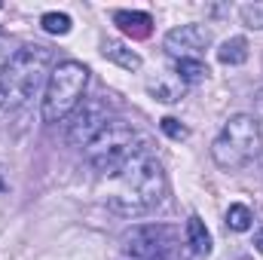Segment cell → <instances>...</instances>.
<instances>
[{
    "label": "cell",
    "mask_w": 263,
    "mask_h": 260,
    "mask_svg": "<svg viewBox=\"0 0 263 260\" xmlns=\"http://www.w3.org/2000/svg\"><path fill=\"white\" fill-rule=\"evenodd\" d=\"M147 92L156 101H162V104H175L184 95V83L178 80V73H162V77H156V80L147 83Z\"/></svg>",
    "instance_id": "obj_10"
},
{
    "label": "cell",
    "mask_w": 263,
    "mask_h": 260,
    "mask_svg": "<svg viewBox=\"0 0 263 260\" xmlns=\"http://www.w3.org/2000/svg\"><path fill=\"white\" fill-rule=\"evenodd\" d=\"M254 245H257V251L263 254V227L257 230V233H254Z\"/></svg>",
    "instance_id": "obj_20"
},
{
    "label": "cell",
    "mask_w": 263,
    "mask_h": 260,
    "mask_svg": "<svg viewBox=\"0 0 263 260\" xmlns=\"http://www.w3.org/2000/svg\"><path fill=\"white\" fill-rule=\"evenodd\" d=\"M236 260H251V257H236Z\"/></svg>",
    "instance_id": "obj_22"
},
{
    "label": "cell",
    "mask_w": 263,
    "mask_h": 260,
    "mask_svg": "<svg viewBox=\"0 0 263 260\" xmlns=\"http://www.w3.org/2000/svg\"><path fill=\"white\" fill-rule=\"evenodd\" d=\"M217 62L220 65H245L248 62V40L245 37H230V40H223L220 43V49H217Z\"/></svg>",
    "instance_id": "obj_13"
},
{
    "label": "cell",
    "mask_w": 263,
    "mask_h": 260,
    "mask_svg": "<svg viewBox=\"0 0 263 260\" xmlns=\"http://www.w3.org/2000/svg\"><path fill=\"white\" fill-rule=\"evenodd\" d=\"M40 25H43V31H46V34L65 37L73 22H70V15H67V12H43V15H40Z\"/></svg>",
    "instance_id": "obj_16"
},
{
    "label": "cell",
    "mask_w": 263,
    "mask_h": 260,
    "mask_svg": "<svg viewBox=\"0 0 263 260\" xmlns=\"http://www.w3.org/2000/svg\"><path fill=\"white\" fill-rule=\"evenodd\" d=\"M251 220H254V214H251V208L248 205H230L227 208V230H233V233H245V230H251Z\"/></svg>",
    "instance_id": "obj_15"
},
{
    "label": "cell",
    "mask_w": 263,
    "mask_h": 260,
    "mask_svg": "<svg viewBox=\"0 0 263 260\" xmlns=\"http://www.w3.org/2000/svg\"><path fill=\"white\" fill-rule=\"evenodd\" d=\"M110 178H114V190L107 193V205L120 217H132V220L144 217V214L156 211L168 193L162 162L156 159V153L147 144L135 147L132 156Z\"/></svg>",
    "instance_id": "obj_1"
},
{
    "label": "cell",
    "mask_w": 263,
    "mask_h": 260,
    "mask_svg": "<svg viewBox=\"0 0 263 260\" xmlns=\"http://www.w3.org/2000/svg\"><path fill=\"white\" fill-rule=\"evenodd\" d=\"M101 55L107 59V62H114V65L126 67V70H138L141 67V55L129 49L123 40H114V37H107L104 43H101Z\"/></svg>",
    "instance_id": "obj_11"
},
{
    "label": "cell",
    "mask_w": 263,
    "mask_h": 260,
    "mask_svg": "<svg viewBox=\"0 0 263 260\" xmlns=\"http://www.w3.org/2000/svg\"><path fill=\"white\" fill-rule=\"evenodd\" d=\"M263 150V132L257 117L251 114H233L220 135L211 141V159L227 169V172H239L248 162H254Z\"/></svg>",
    "instance_id": "obj_3"
},
{
    "label": "cell",
    "mask_w": 263,
    "mask_h": 260,
    "mask_svg": "<svg viewBox=\"0 0 263 260\" xmlns=\"http://www.w3.org/2000/svg\"><path fill=\"white\" fill-rule=\"evenodd\" d=\"M86 86H89V67L83 62H73V59L59 62L49 70V80H46V89H43V101H40L43 123L67 120L83 104Z\"/></svg>",
    "instance_id": "obj_4"
},
{
    "label": "cell",
    "mask_w": 263,
    "mask_h": 260,
    "mask_svg": "<svg viewBox=\"0 0 263 260\" xmlns=\"http://www.w3.org/2000/svg\"><path fill=\"white\" fill-rule=\"evenodd\" d=\"M6 62H9V52L0 46V86H3V70H6Z\"/></svg>",
    "instance_id": "obj_19"
},
{
    "label": "cell",
    "mask_w": 263,
    "mask_h": 260,
    "mask_svg": "<svg viewBox=\"0 0 263 260\" xmlns=\"http://www.w3.org/2000/svg\"><path fill=\"white\" fill-rule=\"evenodd\" d=\"M114 25L126 37H132V40H144L153 31V15L150 12H141V9H117L114 12Z\"/></svg>",
    "instance_id": "obj_9"
},
{
    "label": "cell",
    "mask_w": 263,
    "mask_h": 260,
    "mask_svg": "<svg viewBox=\"0 0 263 260\" xmlns=\"http://www.w3.org/2000/svg\"><path fill=\"white\" fill-rule=\"evenodd\" d=\"M178 233L165 224H141L123 236V254L132 260H162L172 254Z\"/></svg>",
    "instance_id": "obj_6"
},
{
    "label": "cell",
    "mask_w": 263,
    "mask_h": 260,
    "mask_svg": "<svg viewBox=\"0 0 263 260\" xmlns=\"http://www.w3.org/2000/svg\"><path fill=\"white\" fill-rule=\"evenodd\" d=\"M52 67V49L40 43L18 46L3 70V86H0V107L3 110H22L37 98L40 89H46Z\"/></svg>",
    "instance_id": "obj_2"
},
{
    "label": "cell",
    "mask_w": 263,
    "mask_h": 260,
    "mask_svg": "<svg viewBox=\"0 0 263 260\" xmlns=\"http://www.w3.org/2000/svg\"><path fill=\"white\" fill-rule=\"evenodd\" d=\"M165 52L175 55V59H199L202 49L211 46V28L190 22V25H181V28H172L162 40Z\"/></svg>",
    "instance_id": "obj_8"
},
{
    "label": "cell",
    "mask_w": 263,
    "mask_h": 260,
    "mask_svg": "<svg viewBox=\"0 0 263 260\" xmlns=\"http://www.w3.org/2000/svg\"><path fill=\"white\" fill-rule=\"evenodd\" d=\"M110 123V101L95 95V98H83V104L67 117V144L73 147H89L104 126Z\"/></svg>",
    "instance_id": "obj_7"
},
{
    "label": "cell",
    "mask_w": 263,
    "mask_h": 260,
    "mask_svg": "<svg viewBox=\"0 0 263 260\" xmlns=\"http://www.w3.org/2000/svg\"><path fill=\"white\" fill-rule=\"evenodd\" d=\"M257 110H260V117H263V89L257 92Z\"/></svg>",
    "instance_id": "obj_21"
},
{
    "label": "cell",
    "mask_w": 263,
    "mask_h": 260,
    "mask_svg": "<svg viewBox=\"0 0 263 260\" xmlns=\"http://www.w3.org/2000/svg\"><path fill=\"white\" fill-rule=\"evenodd\" d=\"M239 18H242L245 28H251V31H263V0L242 3V6H239Z\"/></svg>",
    "instance_id": "obj_17"
},
{
    "label": "cell",
    "mask_w": 263,
    "mask_h": 260,
    "mask_svg": "<svg viewBox=\"0 0 263 260\" xmlns=\"http://www.w3.org/2000/svg\"><path fill=\"white\" fill-rule=\"evenodd\" d=\"M184 233H187V245H190V251L196 257H208L211 254V233H208V227H205V220L199 214L187 217V230Z\"/></svg>",
    "instance_id": "obj_12"
},
{
    "label": "cell",
    "mask_w": 263,
    "mask_h": 260,
    "mask_svg": "<svg viewBox=\"0 0 263 260\" xmlns=\"http://www.w3.org/2000/svg\"><path fill=\"white\" fill-rule=\"evenodd\" d=\"M159 129L165 132L172 141H187V138H190V129H187L181 120H175V117H165V120H159Z\"/></svg>",
    "instance_id": "obj_18"
},
{
    "label": "cell",
    "mask_w": 263,
    "mask_h": 260,
    "mask_svg": "<svg viewBox=\"0 0 263 260\" xmlns=\"http://www.w3.org/2000/svg\"><path fill=\"white\" fill-rule=\"evenodd\" d=\"M175 73H178V80L181 83H202L205 77H208V67L202 59H178V65H175Z\"/></svg>",
    "instance_id": "obj_14"
},
{
    "label": "cell",
    "mask_w": 263,
    "mask_h": 260,
    "mask_svg": "<svg viewBox=\"0 0 263 260\" xmlns=\"http://www.w3.org/2000/svg\"><path fill=\"white\" fill-rule=\"evenodd\" d=\"M132 150H135V129L129 123H123V120H110L104 126V132L86 147V162L95 172L110 178L132 156Z\"/></svg>",
    "instance_id": "obj_5"
}]
</instances>
